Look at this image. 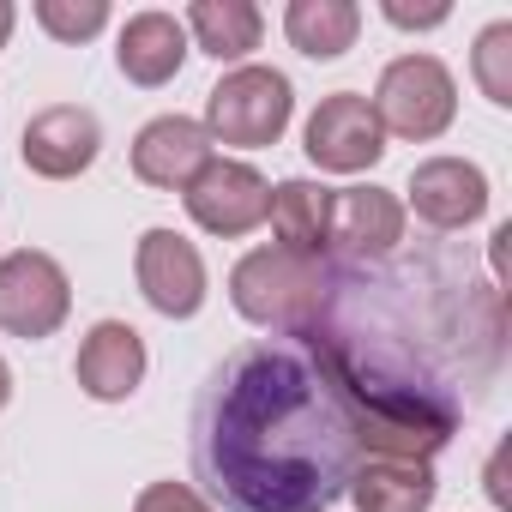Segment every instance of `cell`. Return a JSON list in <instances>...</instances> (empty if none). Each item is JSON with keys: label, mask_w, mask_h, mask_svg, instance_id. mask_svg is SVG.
<instances>
[{"label": "cell", "mask_w": 512, "mask_h": 512, "mask_svg": "<svg viewBox=\"0 0 512 512\" xmlns=\"http://www.w3.org/2000/svg\"><path fill=\"white\" fill-rule=\"evenodd\" d=\"M67 314H73V284L61 260L43 247H13L0 260V332L43 344L67 326Z\"/></svg>", "instance_id": "5"}, {"label": "cell", "mask_w": 512, "mask_h": 512, "mask_svg": "<svg viewBox=\"0 0 512 512\" xmlns=\"http://www.w3.org/2000/svg\"><path fill=\"white\" fill-rule=\"evenodd\" d=\"M332 290L338 278L326 272V260H302L278 241L241 253L229 272V308L272 338H308L314 326H326Z\"/></svg>", "instance_id": "2"}, {"label": "cell", "mask_w": 512, "mask_h": 512, "mask_svg": "<svg viewBox=\"0 0 512 512\" xmlns=\"http://www.w3.org/2000/svg\"><path fill=\"white\" fill-rule=\"evenodd\" d=\"M404 211H416L428 229H470L488 211V175L470 157H422L404 181Z\"/></svg>", "instance_id": "9"}, {"label": "cell", "mask_w": 512, "mask_h": 512, "mask_svg": "<svg viewBox=\"0 0 512 512\" xmlns=\"http://www.w3.org/2000/svg\"><path fill=\"white\" fill-rule=\"evenodd\" d=\"M145 368H151L145 338H139V326H127V320H97V326L85 332L79 356H73V380H79V392L97 398V404H127V398L145 386Z\"/></svg>", "instance_id": "11"}, {"label": "cell", "mask_w": 512, "mask_h": 512, "mask_svg": "<svg viewBox=\"0 0 512 512\" xmlns=\"http://www.w3.org/2000/svg\"><path fill=\"white\" fill-rule=\"evenodd\" d=\"M332 193H338V187L308 181V175L278 181V187H272V211H266L278 247L302 253V260H326V247H332Z\"/></svg>", "instance_id": "15"}, {"label": "cell", "mask_w": 512, "mask_h": 512, "mask_svg": "<svg viewBox=\"0 0 512 512\" xmlns=\"http://www.w3.org/2000/svg\"><path fill=\"white\" fill-rule=\"evenodd\" d=\"M302 151L326 175H362L386 157V133L362 91H332V97H320V109L302 127Z\"/></svg>", "instance_id": "7"}, {"label": "cell", "mask_w": 512, "mask_h": 512, "mask_svg": "<svg viewBox=\"0 0 512 512\" xmlns=\"http://www.w3.org/2000/svg\"><path fill=\"white\" fill-rule=\"evenodd\" d=\"M133 278L139 296L163 320H193L205 308V260L181 229H145L133 247Z\"/></svg>", "instance_id": "8"}, {"label": "cell", "mask_w": 512, "mask_h": 512, "mask_svg": "<svg viewBox=\"0 0 512 512\" xmlns=\"http://www.w3.org/2000/svg\"><path fill=\"white\" fill-rule=\"evenodd\" d=\"M344 494L356 500V512H428L440 482L416 458H368V464H356Z\"/></svg>", "instance_id": "17"}, {"label": "cell", "mask_w": 512, "mask_h": 512, "mask_svg": "<svg viewBox=\"0 0 512 512\" xmlns=\"http://www.w3.org/2000/svg\"><path fill=\"white\" fill-rule=\"evenodd\" d=\"M103 151V121L85 109V103H55L43 115L25 121V139H19V157L31 175L43 181H73L97 163Z\"/></svg>", "instance_id": "10"}, {"label": "cell", "mask_w": 512, "mask_h": 512, "mask_svg": "<svg viewBox=\"0 0 512 512\" xmlns=\"http://www.w3.org/2000/svg\"><path fill=\"white\" fill-rule=\"evenodd\" d=\"M296 115V85L278 73V67H229L211 91H205V139L211 145H229V151H266L284 139Z\"/></svg>", "instance_id": "3"}, {"label": "cell", "mask_w": 512, "mask_h": 512, "mask_svg": "<svg viewBox=\"0 0 512 512\" xmlns=\"http://www.w3.org/2000/svg\"><path fill=\"white\" fill-rule=\"evenodd\" d=\"M368 109H374L386 139L428 145L458 121V79L440 55H398V61L380 67V85H374Z\"/></svg>", "instance_id": "4"}, {"label": "cell", "mask_w": 512, "mask_h": 512, "mask_svg": "<svg viewBox=\"0 0 512 512\" xmlns=\"http://www.w3.org/2000/svg\"><path fill=\"white\" fill-rule=\"evenodd\" d=\"M470 79L494 109H512V19H494L470 49Z\"/></svg>", "instance_id": "19"}, {"label": "cell", "mask_w": 512, "mask_h": 512, "mask_svg": "<svg viewBox=\"0 0 512 512\" xmlns=\"http://www.w3.org/2000/svg\"><path fill=\"white\" fill-rule=\"evenodd\" d=\"M404 199L386 193V187H344L332 193V247L350 253L356 266L368 260H386V253H398L404 241Z\"/></svg>", "instance_id": "12"}, {"label": "cell", "mask_w": 512, "mask_h": 512, "mask_svg": "<svg viewBox=\"0 0 512 512\" xmlns=\"http://www.w3.org/2000/svg\"><path fill=\"white\" fill-rule=\"evenodd\" d=\"M211 139L193 115H157L133 133V175L145 187H163V193H181L205 163H211Z\"/></svg>", "instance_id": "13"}, {"label": "cell", "mask_w": 512, "mask_h": 512, "mask_svg": "<svg viewBox=\"0 0 512 512\" xmlns=\"http://www.w3.org/2000/svg\"><path fill=\"white\" fill-rule=\"evenodd\" d=\"M133 512H217V506L193 482H145L139 500H133Z\"/></svg>", "instance_id": "21"}, {"label": "cell", "mask_w": 512, "mask_h": 512, "mask_svg": "<svg viewBox=\"0 0 512 512\" xmlns=\"http://www.w3.org/2000/svg\"><path fill=\"white\" fill-rule=\"evenodd\" d=\"M181 205H187V217H193L205 235L235 241V235H253V229L266 223V211H272V181L253 169V163H241V157H211V163L181 187Z\"/></svg>", "instance_id": "6"}, {"label": "cell", "mask_w": 512, "mask_h": 512, "mask_svg": "<svg viewBox=\"0 0 512 512\" xmlns=\"http://www.w3.org/2000/svg\"><path fill=\"white\" fill-rule=\"evenodd\" d=\"M380 13H386V25H398V31H434V25L452 19L446 0H434V7H404V0H386Z\"/></svg>", "instance_id": "22"}, {"label": "cell", "mask_w": 512, "mask_h": 512, "mask_svg": "<svg viewBox=\"0 0 512 512\" xmlns=\"http://www.w3.org/2000/svg\"><path fill=\"white\" fill-rule=\"evenodd\" d=\"M284 37L308 61H338L362 37V7L356 0H290L284 7Z\"/></svg>", "instance_id": "18"}, {"label": "cell", "mask_w": 512, "mask_h": 512, "mask_svg": "<svg viewBox=\"0 0 512 512\" xmlns=\"http://www.w3.org/2000/svg\"><path fill=\"white\" fill-rule=\"evenodd\" d=\"M13 25H19V7H13V0H0V49L13 43Z\"/></svg>", "instance_id": "23"}, {"label": "cell", "mask_w": 512, "mask_h": 512, "mask_svg": "<svg viewBox=\"0 0 512 512\" xmlns=\"http://www.w3.org/2000/svg\"><path fill=\"white\" fill-rule=\"evenodd\" d=\"M31 13L55 43H91L97 31H109V0H37Z\"/></svg>", "instance_id": "20"}, {"label": "cell", "mask_w": 512, "mask_h": 512, "mask_svg": "<svg viewBox=\"0 0 512 512\" xmlns=\"http://www.w3.org/2000/svg\"><path fill=\"white\" fill-rule=\"evenodd\" d=\"M193 458L229 512H326L356 464V428L302 338L235 350L193 422Z\"/></svg>", "instance_id": "1"}, {"label": "cell", "mask_w": 512, "mask_h": 512, "mask_svg": "<svg viewBox=\"0 0 512 512\" xmlns=\"http://www.w3.org/2000/svg\"><path fill=\"white\" fill-rule=\"evenodd\" d=\"M187 55H193V43H187V31H181V13L145 7V13H133V19L121 25V37H115V67H121V79L139 85V91L169 85V79L187 67Z\"/></svg>", "instance_id": "14"}, {"label": "cell", "mask_w": 512, "mask_h": 512, "mask_svg": "<svg viewBox=\"0 0 512 512\" xmlns=\"http://www.w3.org/2000/svg\"><path fill=\"white\" fill-rule=\"evenodd\" d=\"M13 404V368H7V356H0V410Z\"/></svg>", "instance_id": "24"}, {"label": "cell", "mask_w": 512, "mask_h": 512, "mask_svg": "<svg viewBox=\"0 0 512 512\" xmlns=\"http://www.w3.org/2000/svg\"><path fill=\"white\" fill-rule=\"evenodd\" d=\"M181 31H187V43L199 55L247 67V55L266 37V13L253 7V0H193V7L181 13Z\"/></svg>", "instance_id": "16"}]
</instances>
